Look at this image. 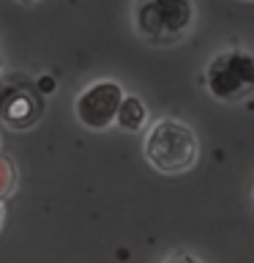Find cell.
<instances>
[{
	"instance_id": "2",
	"label": "cell",
	"mask_w": 254,
	"mask_h": 263,
	"mask_svg": "<svg viewBox=\"0 0 254 263\" xmlns=\"http://www.w3.org/2000/svg\"><path fill=\"white\" fill-rule=\"evenodd\" d=\"M142 154L156 173L180 176L197 164L200 143H197V135L188 123L178 118H161L147 129Z\"/></svg>"
},
{
	"instance_id": "8",
	"label": "cell",
	"mask_w": 254,
	"mask_h": 263,
	"mask_svg": "<svg viewBox=\"0 0 254 263\" xmlns=\"http://www.w3.org/2000/svg\"><path fill=\"white\" fill-rule=\"evenodd\" d=\"M36 80H38V85H41L44 93H52V90H55V80L52 77H36Z\"/></svg>"
},
{
	"instance_id": "4",
	"label": "cell",
	"mask_w": 254,
	"mask_h": 263,
	"mask_svg": "<svg viewBox=\"0 0 254 263\" xmlns=\"http://www.w3.org/2000/svg\"><path fill=\"white\" fill-rule=\"evenodd\" d=\"M44 90L38 80L22 71L0 74V123L14 132H28L44 115Z\"/></svg>"
},
{
	"instance_id": "3",
	"label": "cell",
	"mask_w": 254,
	"mask_h": 263,
	"mask_svg": "<svg viewBox=\"0 0 254 263\" xmlns=\"http://www.w3.org/2000/svg\"><path fill=\"white\" fill-rule=\"evenodd\" d=\"M205 90L221 104H241L254 96V52L227 47L205 63Z\"/></svg>"
},
{
	"instance_id": "11",
	"label": "cell",
	"mask_w": 254,
	"mask_h": 263,
	"mask_svg": "<svg viewBox=\"0 0 254 263\" xmlns=\"http://www.w3.org/2000/svg\"><path fill=\"white\" fill-rule=\"evenodd\" d=\"M16 3H25V6H33V3H38V0H16Z\"/></svg>"
},
{
	"instance_id": "12",
	"label": "cell",
	"mask_w": 254,
	"mask_h": 263,
	"mask_svg": "<svg viewBox=\"0 0 254 263\" xmlns=\"http://www.w3.org/2000/svg\"><path fill=\"white\" fill-rule=\"evenodd\" d=\"M0 74H3V55H0Z\"/></svg>"
},
{
	"instance_id": "1",
	"label": "cell",
	"mask_w": 254,
	"mask_h": 263,
	"mask_svg": "<svg viewBox=\"0 0 254 263\" xmlns=\"http://www.w3.org/2000/svg\"><path fill=\"white\" fill-rule=\"evenodd\" d=\"M194 0H134L131 25L151 47H175L194 30Z\"/></svg>"
},
{
	"instance_id": "5",
	"label": "cell",
	"mask_w": 254,
	"mask_h": 263,
	"mask_svg": "<svg viewBox=\"0 0 254 263\" xmlns=\"http://www.w3.org/2000/svg\"><path fill=\"white\" fill-rule=\"evenodd\" d=\"M126 99L120 82L115 80H96L85 85L74 99V115L90 132H107L118 123L120 102Z\"/></svg>"
},
{
	"instance_id": "7",
	"label": "cell",
	"mask_w": 254,
	"mask_h": 263,
	"mask_svg": "<svg viewBox=\"0 0 254 263\" xmlns=\"http://www.w3.org/2000/svg\"><path fill=\"white\" fill-rule=\"evenodd\" d=\"M14 189H16V167L8 156L0 154V197H3V200L11 197Z\"/></svg>"
},
{
	"instance_id": "9",
	"label": "cell",
	"mask_w": 254,
	"mask_h": 263,
	"mask_svg": "<svg viewBox=\"0 0 254 263\" xmlns=\"http://www.w3.org/2000/svg\"><path fill=\"white\" fill-rule=\"evenodd\" d=\"M170 260H200L197 255H188V252H175V255H170Z\"/></svg>"
},
{
	"instance_id": "6",
	"label": "cell",
	"mask_w": 254,
	"mask_h": 263,
	"mask_svg": "<svg viewBox=\"0 0 254 263\" xmlns=\"http://www.w3.org/2000/svg\"><path fill=\"white\" fill-rule=\"evenodd\" d=\"M147 104L142 102L139 96H126L120 102V110H118V129L129 132V135H139L145 126H147Z\"/></svg>"
},
{
	"instance_id": "10",
	"label": "cell",
	"mask_w": 254,
	"mask_h": 263,
	"mask_svg": "<svg viewBox=\"0 0 254 263\" xmlns=\"http://www.w3.org/2000/svg\"><path fill=\"white\" fill-rule=\"evenodd\" d=\"M3 225H6V200L0 197V230H3Z\"/></svg>"
}]
</instances>
